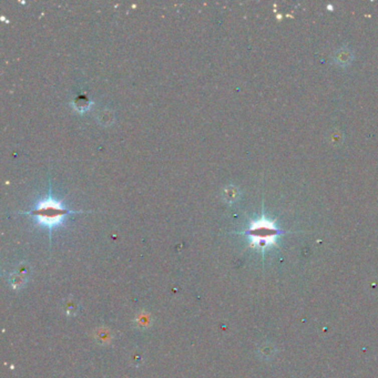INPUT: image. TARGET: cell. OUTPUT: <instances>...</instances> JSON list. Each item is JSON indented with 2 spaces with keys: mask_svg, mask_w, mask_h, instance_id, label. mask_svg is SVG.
<instances>
[{
  "mask_svg": "<svg viewBox=\"0 0 378 378\" xmlns=\"http://www.w3.org/2000/svg\"><path fill=\"white\" fill-rule=\"evenodd\" d=\"M246 234L250 236L252 246L264 250L275 244L280 231L272 221L265 219V217H262L251 223Z\"/></svg>",
  "mask_w": 378,
  "mask_h": 378,
  "instance_id": "cell-2",
  "label": "cell"
},
{
  "mask_svg": "<svg viewBox=\"0 0 378 378\" xmlns=\"http://www.w3.org/2000/svg\"><path fill=\"white\" fill-rule=\"evenodd\" d=\"M79 213L71 211L62 204L61 201L56 200L51 192V183L49 178V194L43 200L39 201L30 211L25 212V214L31 215L37 219L38 223L45 225V227L52 229L59 225L68 215Z\"/></svg>",
  "mask_w": 378,
  "mask_h": 378,
  "instance_id": "cell-1",
  "label": "cell"
},
{
  "mask_svg": "<svg viewBox=\"0 0 378 378\" xmlns=\"http://www.w3.org/2000/svg\"><path fill=\"white\" fill-rule=\"evenodd\" d=\"M351 52L346 49V48H342L339 49L337 52H336L335 55V61L336 64H338L340 66H347L349 65L351 62Z\"/></svg>",
  "mask_w": 378,
  "mask_h": 378,
  "instance_id": "cell-3",
  "label": "cell"
}]
</instances>
